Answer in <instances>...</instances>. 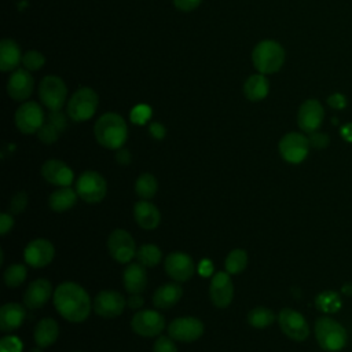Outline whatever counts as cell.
<instances>
[{
	"mask_svg": "<svg viewBox=\"0 0 352 352\" xmlns=\"http://www.w3.org/2000/svg\"><path fill=\"white\" fill-rule=\"evenodd\" d=\"M54 305L69 322H84L91 312V298L84 287L74 282H63L54 292Z\"/></svg>",
	"mask_w": 352,
	"mask_h": 352,
	"instance_id": "cell-1",
	"label": "cell"
},
{
	"mask_svg": "<svg viewBox=\"0 0 352 352\" xmlns=\"http://www.w3.org/2000/svg\"><path fill=\"white\" fill-rule=\"evenodd\" d=\"M94 135L102 147L118 150L126 142L128 126L120 114L110 111L102 114L96 120L94 125Z\"/></svg>",
	"mask_w": 352,
	"mask_h": 352,
	"instance_id": "cell-2",
	"label": "cell"
},
{
	"mask_svg": "<svg viewBox=\"0 0 352 352\" xmlns=\"http://www.w3.org/2000/svg\"><path fill=\"white\" fill-rule=\"evenodd\" d=\"M285 50L275 40H261L252 51L254 69L261 74H272L280 70L285 63Z\"/></svg>",
	"mask_w": 352,
	"mask_h": 352,
	"instance_id": "cell-3",
	"label": "cell"
},
{
	"mask_svg": "<svg viewBox=\"0 0 352 352\" xmlns=\"http://www.w3.org/2000/svg\"><path fill=\"white\" fill-rule=\"evenodd\" d=\"M315 337L319 346L327 352H338L346 344V330L337 320L320 316L315 322Z\"/></svg>",
	"mask_w": 352,
	"mask_h": 352,
	"instance_id": "cell-4",
	"label": "cell"
},
{
	"mask_svg": "<svg viewBox=\"0 0 352 352\" xmlns=\"http://www.w3.org/2000/svg\"><path fill=\"white\" fill-rule=\"evenodd\" d=\"M99 104V96L91 87L78 88L67 102V116L76 122H84L94 117Z\"/></svg>",
	"mask_w": 352,
	"mask_h": 352,
	"instance_id": "cell-5",
	"label": "cell"
},
{
	"mask_svg": "<svg viewBox=\"0 0 352 352\" xmlns=\"http://www.w3.org/2000/svg\"><path fill=\"white\" fill-rule=\"evenodd\" d=\"M38 96L50 111H58L65 106L67 99L66 82L59 76L48 74L40 81Z\"/></svg>",
	"mask_w": 352,
	"mask_h": 352,
	"instance_id": "cell-6",
	"label": "cell"
},
{
	"mask_svg": "<svg viewBox=\"0 0 352 352\" xmlns=\"http://www.w3.org/2000/svg\"><path fill=\"white\" fill-rule=\"evenodd\" d=\"M76 191L84 202L99 204L106 197L107 183L96 170H84L76 182Z\"/></svg>",
	"mask_w": 352,
	"mask_h": 352,
	"instance_id": "cell-7",
	"label": "cell"
},
{
	"mask_svg": "<svg viewBox=\"0 0 352 352\" xmlns=\"http://www.w3.org/2000/svg\"><path fill=\"white\" fill-rule=\"evenodd\" d=\"M280 157L289 164L302 162L309 151V140L300 132H289L282 136L278 144Z\"/></svg>",
	"mask_w": 352,
	"mask_h": 352,
	"instance_id": "cell-8",
	"label": "cell"
},
{
	"mask_svg": "<svg viewBox=\"0 0 352 352\" xmlns=\"http://www.w3.org/2000/svg\"><path fill=\"white\" fill-rule=\"evenodd\" d=\"M15 125L25 135L37 133L44 124V111L37 102L26 100L15 111Z\"/></svg>",
	"mask_w": 352,
	"mask_h": 352,
	"instance_id": "cell-9",
	"label": "cell"
},
{
	"mask_svg": "<svg viewBox=\"0 0 352 352\" xmlns=\"http://www.w3.org/2000/svg\"><path fill=\"white\" fill-rule=\"evenodd\" d=\"M107 252L117 263H129L136 254V246L132 235L121 228L114 230L107 238Z\"/></svg>",
	"mask_w": 352,
	"mask_h": 352,
	"instance_id": "cell-10",
	"label": "cell"
},
{
	"mask_svg": "<svg viewBox=\"0 0 352 352\" xmlns=\"http://www.w3.org/2000/svg\"><path fill=\"white\" fill-rule=\"evenodd\" d=\"M278 323L283 334L293 341H304L309 336V326L305 318L296 309L283 308L278 314Z\"/></svg>",
	"mask_w": 352,
	"mask_h": 352,
	"instance_id": "cell-11",
	"label": "cell"
},
{
	"mask_svg": "<svg viewBox=\"0 0 352 352\" xmlns=\"http://www.w3.org/2000/svg\"><path fill=\"white\" fill-rule=\"evenodd\" d=\"M131 327L138 336L155 337L165 329V318L158 311L143 309L132 316Z\"/></svg>",
	"mask_w": 352,
	"mask_h": 352,
	"instance_id": "cell-12",
	"label": "cell"
},
{
	"mask_svg": "<svg viewBox=\"0 0 352 352\" xmlns=\"http://www.w3.org/2000/svg\"><path fill=\"white\" fill-rule=\"evenodd\" d=\"M204 330V323L192 316L176 318L168 324L169 337L180 342H192L201 338Z\"/></svg>",
	"mask_w": 352,
	"mask_h": 352,
	"instance_id": "cell-13",
	"label": "cell"
},
{
	"mask_svg": "<svg viewBox=\"0 0 352 352\" xmlns=\"http://www.w3.org/2000/svg\"><path fill=\"white\" fill-rule=\"evenodd\" d=\"M126 305V300L117 290H102L95 296L92 308L95 314L102 318H116L120 316Z\"/></svg>",
	"mask_w": 352,
	"mask_h": 352,
	"instance_id": "cell-14",
	"label": "cell"
},
{
	"mask_svg": "<svg viewBox=\"0 0 352 352\" xmlns=\"http://www.w3.org/2000/svg\"><path fill=\"white\" fill-rule=\"evenodd\" d=\"M165 272L175 282H187L195 272L192 258L183 252H173L165 257Z\"/></svg>",
	"mask_w": 352,
	"mask_h": 352,
	"instance_id": "cell-15",
	"label": "cell"
},
{
	"mask_svg": "<svg viewBox=\"0 0 352 352\" xmlns=\"http://www.w3.org/2000/svg\"><path fill=\"white\" fill-rule=\"evenodd\" d=\"M324 118L323 106L318 99H307L297 113V124L302 132L312 133L319 129Z\"/></svg>",
	"mask_w": 352,
	"mask_h": 352,
	"instance_id": "cell-16",
	"label": "cell"
},
{
	"mask_svg": "<svg viewBox=\"0 0 352 352\" xmlns=\"http://www.w3.org/2000/svg\"><path fill=\"white\" fill-rule=\"evenodd\" d=\"M209 297L217 308H226L231 304L234 298V285L227 271H220L213 275L209 285Z\"/></svg>",
	"mask_w": 352,
	"mask_h": 352,
	"instance_id": "cell-17",
	"label": "cell"
},
{
	"mask_svg": "<svg viewBox=\"0 0 352 352\" xmlns=\"http://www.w3.org/2000/svg\"><path fill=\"white\" fill-rule=\"evenodd\" d=\"M55 257L54 245L43 238H37L30 241L23 252V258L26 264L33 268H41L48 265Z\"/></svg>",
	"mask_w": 352,
	"mask_h": 352,
	"instance_id": "cell-18",
	"label": "cell"
},
{
	"mask_svg": "<svg viewBox=\"0 0 352 352\" xmlns=\"http://www.w3.org/2000/svg\"><path fill=\"white\" fill-rule=\"evenodd\" d=\"M34 88V80L29 70L16 69L12 72L7 81V94L16 102H26L30 98Z\"/></svg>",
	"mask_w": 352,
	"mask_h": 352,
	"instance_id": "cell-19",
	"label": "cell"
},
{
	"mask_svg": "<svg viewBox=\"0 0 352 352\" xmlns=\"http://www.w3.org/2000/svg\"><path fill=\"white\" fill-rule=\"evenodd\" d=\"M41 176L50 184L58 187H70V184L74 182V173L72 168L63 161L55 158H51L43 164Z\"/></svg>",
	"mask_w": 352,
	"mask_h": 352,
	"instance_id": "cell-20",
	"label": "cell"
},
{
	"mask_svg": "<svg viewBox=\"0 0 352 352\" xmlns=\"http://www.w3.org/2000/svg\"><path fill=\"white\" fill-rule=\"evenodd\" d=\"M52 285L48 279L38 278L29 283L23 293V304L29 309H38L50 300L52 296Z\"/></svg>",
	"mask_w": 352,
	"mask_h": 352,
	"instance_id": "cell-21",
	"label": "cell"
},
{
	"mask_svg": "<svg viewBox=\"0 0 352 352\" xmlns=\"http://www.w3.org/2000/svg\"><path fill=\"white\" fill-rule=\"evenodd\" d=\"M133 217L136 223L144 230H154L161 221L158 208L147 199L138 201L133 206Z\"/></svg>",
	"mask_w": 352,
	"mask_h": 352,
	"instance_id": "cell-22",
	"label": "cell"
},
{
	"mask_svg": "<svg viewBox=\"0 0 352 352\" xmlns=\"http://www.w3.org/2000/svg\"><path fill=\"white\" fill-rule=\"evenodd\" d=\"M25 308L18 302H7L0 308V330L4 333L19 329L25 320Z\"/></svg>",
	"mask_w": 352,
	"mask_h": 352,
	"instance_id": "cell-23",
	"label": "cell"
},
{
	"mask_svg": "<svg viewBox=\"0 0 352 352\" xmlns=\"http://www.w3.org/2000/svg\"><path fill=\"white\" fill-rule=\"evenodd\" d=\"M22 52L19 45L12 38H3L0 41V70L14 72L22 62Z\"/></svg>",
	"mask_w": 352,
	"mask_h": 352,
	"instance_id": "cell-24",
	"label": "cell"
},
{
	"mask_svg": "<svg viewBox=\"0 0 352 352\" xmlns=\"http://www.w3.org/2000/svg\"><path fill=\"white\" fill-rule=\"evenodd\" d=\"M183 296V289L179 282L161 285L153 294V304L160 309H166L176 305Z\"/></svg>",
	"mask_w": 352,
	"mask_h": 352,
	"instance_id": "cell-25",
	"label": "cell"
},
{
	"mask_svg": "<svg viewBox=\"0 0 352 352\" xmlns=\"http://www.w3.org/2000/svg\"><path fill=\"white\" fill-rule=\"evenodd\" d=\"M124 287L129 294L142 293L147 286V274L140 263L128 264L122 274Z\"/></svg>",
	"mask_w": 352,
	"mask_h": 352,
	"instance_id": "cell-26",
	"label": "cell"
},
{
	"mask_svg": "<svg viewBox=\"0 0 352 352\" xmlns=\"http://www.w3.org/2000/svg\"><path fill=\"white\" fill-rule=\"evenodd\" d=\"M270 92V81L265 74L256 73L246 78L243 84V95L250 102H260L267 98Z\"/></svg>",
	"mask_w": 352,
	"mask_h": 352,
	"instance_id": "cell-27",
	"label": "cell"
},
{
	"mask_svg": "<svg viewBox=\"0 0 352 352\" xmlns=\"http://www.w3.org/2000/svg\"><path fill=\"white\" fill-rule=\"evenodd\" d=\"M59 336V326L56 323V320L51 319V318H44L41 319L33 331V337H34V342L37 346L40 348H47L50 345H52Z\"/></svg>",
	"mask_w": 352,
	"mask_h": 352,
	"instance_id": "cell-28",
	"label": "cell"
},
{
	"mask_svg": "<svg viewBox=\"0 0 352 352\" xmlns=\"http://www.w3.org/2000/svg\"><path fill=\"white\" fill-rule=\"evenodd\" d=\"M77 191L70 187H59L54 192H51L48 198V205L54 212H65L74 206L77 201Z\"/></svg>",
	"mask_w": 352,
	"mask_h": 352,
	"instance_id": "cell-29",
	"label": "cell"
},
{
	"mask_svg": "<svg viewBox=\"0 0 352 352\" xmlns=\"http://www.w3.org/2000/svg\"><path fill=\"white\" fill-rule=\"evenodd\" d=\"M136 260L143 267H154L162 260V252L157 245L146 243L136 250Z\"/></svg>",
	"mask_w": 352,
	"mask_h": 352,
	"instance_id": "cell-30",
	"label": "cell"
},
{
	"mask_svg": "<svg viewBox=\"0 0 352 352\" xmlns=\"http://www.w3.org/2000/svg\"><path fill=\"white\" fill-rule=\"evenodd\" d=\"M315 305L324 314H334L341 308V298L333 290H324L315 298Z\"/></svg>",
	"mask_w": 352,
	"mask_h": 352,
	"instance_id": "cell-31",
	"label": "cell"
},
{
	"mask_svg": "<svg viewBox=\"0 0 352 352\" xmlns=\"http://www.w3.org/2000/svg\"><path fill=\"white\" fill-rule=\"evenodd\" d=\"M275 320V314L265 307H256L249 311L248 322L252 327L256 329H265L271 326Z\"/></svg>",
	"mask_w": 352,
	"mask_h": 352,
	"instance_id": "cell-32",
	"label": "cell"
},
{
	"mask_svg": "<svg viewBox=\"0 0 352 352\" xmlns=\"http://www.w3.org/2000/svg\"><path fill=\"white\" fill-rule=\"evenodd\" d=\"M158 188L157 179L151 173H142L135 183V191L142 199H151Z\"/></svg>",
	"mask_w": 352,
	"mask_h": 352,
	"instance_id": "cell-33",
	"label": "cell"
},
{
	"mask_svg": "<svg viewBox=\"0 0 352 352\" xmlns=\"http://www.w3.org/2000/svg\"><path fill=\"white\" fill-rule=\"evenodd\" d=\"M248 265V254L242 249H234L231 250L224 261L226 271L230 275H238L241 274Z\"/></svg>",
	"mask_w": 352,
	"mask_h": 352,
	"instance_id": "cell-34",
	"label": "cell"
},
{
	"mask_svg": "<svg viewBox=\"0 0 352 352\" xmlns=\"http://www.w3.org/2000/svg\"><path fill=\"white\" fill-rule=\"evenodd\" d=\"M26 276H28V271H26L25 265L11 264L6 268L3 279L8 287H18L25 282Z\"/></svg>",
	"mask_w": 352,
	"mask_h": 352,
	"instance_id": "cell-35",
	"label": "cell"
},
{
	"mask_svg": "<svg viewBox=\"0 0 352 352\" xmlns=\"http://www.w3.org/2000/svg\"><path fill=\"white\" fill-rule=\"evenodd\" d=\"M45 63V58L44 55L40 52V51H36V50H30V51H26L23 54V58H22V65L26 70L29 72H36V70H40Z\"/></svg>",
	"mask_w": 352,
	"mask_h": 352,
	"instance_id": "cell-36",
	"label": "cell"
},
{
	"mask_svg": "<svg viewBox=\"0 0 352 352\" xmlns=\"http://www.w3.org/2000/svg\"><path fill=\"white\" fill-rule=\"evenodd\" d=\"M60 135V132L51 124V122H44L43 126L37 131V136L38 139L45 143V144H52L58 140V136Z\"/></svg>",
	"mask_w": 352,
	"mask_h": 352,
	"instance_id": "cell-37",
	"label": "cell"
},
{
	"mask_svg": "<svg viewBox=\"0 0 352 352\" xmlns=\"http://www.w3.org/2000/svg\"><path fill=\"white\" fill-rule=\"evenodd\" d=\"M26 205H28V194L25 191H18L10 199L8 212L11 214H19L21 212L25 210Z\"/></svg>",
	"mask_w": 352,
	"mask_h": 352,
	"instance_id": "cell-38",
	"label": "cell"
},
{
	"mask_svg": "<svg viewBox=\"0 0 352 352\" xmlns=\"http://www.w3.org/2000/svg\"><path fill=\"white\" fill-rule=\"evenodd\" d=\"M22 341L16 336H4L0 340V352H22Z\"/></svg>",
	"mask_w": 352,
	"mask_h": 352,
	"instance_id": "cell-39",
	"label": "cell"
},
{
	"mask_svg": "<svg viewBox=\"0 0 352 352\" xmlns=\"http://www.w3.org/2000/svg\"><path fill=\"white\" fill-rule=\"evenodd\" d=\"M153 352H177V348L173 342V338L160 336L154 342Z\"/></svg>",
	"mask_w": 352,
	"mask_h": 352,
	"instance_id": "cell-40",
	"label": "cell"
},
{
	"mask_svg": "<svg viewBox=\"0 0 352 352\" xmlns=\"http://www.w3.org/2000/svg\"><path fill=\"white\" fill-rule=\"evenodd\" d=\"M151 116V110L150 107L144 106V104H139L136 106L132 113H131V120L135 122V124H143L146 122Z\"/></svg>",
	"mask_w": 352,
	"mask_h": 352,
	"instance_id": "cell-41",
	"label": "cell"
},
{
	"mask_svg": "<svg viewBox=\"0 0 352 352\" xmlns=\"http://www.w3.org/2000/svg\"><path fill=\"white\" fill-rule=\"evenodd\" d=\"M48 122H51L60 133L65 131V128L67 126V122H66V117L63 113H60V110L58 111H51L48 114Z\"/></svg>",
	"mask_w": 352,
	"mask_h": 352,
	"instance_id": "cell-42",
	"label": "cell"
},
{
	"mask_svg": "<svg viewBox=\"0 0 352 352\" xmlns=\"http://www.w3.org/2000/svg\"><path fill=\"white\" fill-rule=\"evenodd\" d=\"M308 140H309V146H312L315 148H323L329 144V136L324 133H320V132L309 133Z\"/></svg>",
	"mask_w": 352,
	"mask_h": 352,
	"instance_id": "cell-43",
	"label": "cell"
},
{
	"mask_svg": "<svg viewBox=\"0 0 352 352\" xmlns=\"http://www.w3.org/2000/svg\"><path fill=\"white\" fill-rule=\"evenodd\" d=\"M201 3H202V0H173V6L179 11H183V12L194 11Z\"/></svg>",
	"mask_w": 352,
	"mask_h": 352,
	"instance_id": "cell-44",
	"label": "cell"
},
{
	"mask_svg": "<svg viewBox=\"0 0 352 352\" xmlns=\"http://www.w3.org/2000/svg\"><path fill=\"white\" fill-rule=\"evenodd\" d=\"M14 227V217L10 212H4L0 214V234L6 235Z\"/></svg>",
	"mask_w": 352,
	"mask_h": 352,
	"instance_id": "cell-45",
	"label": "cell"
},
{
	"mask_svg": "<svg viewBox=\"0 0 352 352\" xmlns=\"http://www.w3.org/2000/svg\"><path fill=\"white\" fill-rule=\"evenodd\" d=\"M327 103L330 107L341 110L346 106V98L342 94H333L327 98Z\"/></svg>",
	"mask_w": 352,
	"mask_h": 352,
	"instance_id": "cell-46",
	"label": "cell"
},
{
	"mask_svg": "<svg viewBox=\"0 0 352 352\" xmlns=\"http://www.w3.org/2000/svg\"><path fill=\"white\" fill-rule=\"evenodd\" d=\"M148 132L153 138L161 140L165 138V133H166V129L165 126L161 124V122H151L150 126H148Z\"/></svg>",
	"mask_w": 352,
	"mask_h": 352,
	"instance_id": "cell-47",
	"label": "cell"
},
{
	"mask_svg": "<svg viewBox=\"0 0 352 352\" xmlns=\"http://www.w3.org/2000/svg\"><path fill=\"white\" fill-rule=\"evenodd\" d=\"M143 302H144V300H143V297L140 296V293H133V294H131L129 298L126 300V305H128L129 308H133V309L140 308V307L143 305Z\"/></svg>",
	"mask_w": 352,
	"mask_h": 352,
	"instance_id": "cell-48",
	"label": "cell"
},
{
	"mask_svg": "<svg viewBox=\"0 0 352 352\" xmlns=\"http://www.w3.org/2000/svg\"><path fill=\"white\" fill-rule=\"evenodd\" d=\"M116 160H117L118 164L126 165V164H129V161H131V154H129V151H128L126 148H122V147H121V148L117 150Z\"/></svg>",
	"mask_w": 352,
	"mask_h": 352,
	"instance_id": "cell-49",
	"label": "cell"
},
{
	"mask_svg": "<svg viewBox=\"0 0 352 352\" xmlns=\"http://www.w3.org/2000/svg\"><path fill=\"white\" fill-rule=\"evenodd\" d=\"M29 352H43V351H41L40 346H37V348H32Z\"/></svg>",
	"mask_w": 352,
	"mask_h": 352,
	"instance_id": "cell-50",
	"label": "cell"
},
{
	"mask_svg": "<svg viewBox=\"0 0 352 352\" xmlns=\"http://www.w3.org/2000/svg\"><path fill=\"white\" fill-rule=\"evenodd\" d=\"M77 352H80V351H77Z\"/></svg>",
	"mask_w": 352,
	"mask_h": 352,
	"instance_id": "cell-51",
	"label": "cell"
}]
</instances>
